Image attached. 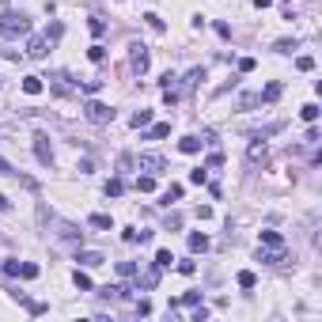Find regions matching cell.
<instances>
[{
    "instance_id": "cb8c5ba5",
    "label": "cell",
    "mask_w": 322,
    "mask_h": 322,
    "mask_svg": "<svg viewBox=\"0 0 322 322\" xmlns=\"http://www.w3.org/2000/svg\"><path fill=\"white\" fill-rule=\"evenodd\" d=\"M190 182H194V186H205V182H209V171H205V167H194V171H190Z\"/></svg>"
},
{
    "instance_id": "f1b7e54d",
    "label": "cell",
    "mask_w": 322,
    "mask_h": 322,
    "mask_svg": "<svg viewBox=\"0 0 322 322\" xmlns=\"http://www.w3.org/2000/svg\"><path fill=\"white\" fill-rule=\"evenodd\" d=\"M273 50H277V53H292V50H296V38H280Z\"/></svg>"
},
{
    "instance_id": "2e32d148",
    "label": "cell",
    "mask_w": 322,
    "mask_h": 322,
    "mask_svg": "<svg viewBox=\"0 0 322 322\" xmlns=\"http://www.w3.org/2000/svg\"><path fill=\"white\" fill-rule=\"evenodd\" d=\"M72 280H76V288H80V292H95V284H91V277H87V273H84V269H76V273H72Z\"/></svg>"
},
{
    "instance_id": "ee69618b",
    "label": "cell",
    "mask_w": 322,
    "mask_h": 322,
    "mask_svg": "<svg viewBox=\"0 0 322 322\" xmlns=\"http://www.w3.org/2000/svg\"><path fill=\"white\" fill-rule=\"evenodd\" d=\"M8 209H12V201H8L4 194H0V212H8Z\"/></svg>"
},
{
    "instance_id": "7c38bea8",
    "label": "cell",
    "mask_w": 322,
    "mask_h": 322,
    "mask_svg": "<svg viewBox=\"0 0 322 322\" xmlns=\"http://www.w3.org/2000/svg\"><path fill=\"white\" fill-rule=\"evenodd\" d=\"M87 224H91V228H99V231H114V220L106 216V212H91V220H87Z\"/></svg>"
},
{
    "instance_id": "ab89813d",
    "label": "cell",
    "mask_w": 322,
    "mask_h": 322,
    "mask_svg": "<svg viewBox=\"0 0 322 322\" xmlns=\"http://www.w3.org/2000/svg\"><path fill=\"white\" fill-rule=\"evenodd\" d=\"M182 303H190V307H197V303H201V292H186V296H182Z\"/></svg>"
},
{
    "instance_id": "603a6c76",
    "label": "cell",
    "mask_w": 322,
    "mask_h": 322,
    "mask_svg": "<svg viewBox=\"0 0 322 322\" xmlns=\"http://www.w3.org/2000/svg\"><path fill=\"white\" fill-rule=\"evenodd\" d=\"M106 197H121V190H125V182H121V178H110V182H106Z\"/></svg>"
},
{
    "instance_id": "5bb4252c",
    "label": "cell",
    "mask_w": 322,
    "mask_h": 322,
    "mask_svg": "<svg viewBox=\"0 0 322 322\" xmlns=\"http://www.w3.org/2000/svg\"><path fill=\"white\" fill-rule=\"evenodd\" d=\"M262 246H269V250H284V239H280L277 231H262Z\"/></svg>"
},
{
    "instance_id": "9a60e30c",
    "label": "cell",
    "mask_w": 322,
    "mask_h": 322,
    "mask_svg": "<svg viewBox=\"0 0 322 322\" xmlns=\"http://www.w3.org/2000/svg\"><path fill=\"white\" fill-rule=\"evenodd\" d=\"M42 87H46L42 76H27V80H23V91H27V95H42Z\"/></svg>"
},
{
    "instance_id": "d4e9b609",
    "label": "cell",
    "mask_w": 322,
    "mask_h": 322,
    "mask_svg": "<svg viewBox=\"0 0 322 322\" xmlns=\"http://www.w3.org/2000/svg\"><path fill=\"white\" fill-rule=\"evenodd\" d=\"M144 23H148V27H152V31H155V34H163V31H167V27H163V19H159V16H155V12H148V16H144Z\"/></svg>"
},
{
    "instance_id": "30bf717a",
    "label": "cell",
    "mask_w": 322,
    "mask_h": 322,
    "mask_svg": "<svg viewBox=\"0 0 322 322\" xmlns=\"http://www.w3.org/2000/svg\"><path fill=\"white\" fill-rule=\"evenodd\" d=\"M201 144H205L201 136H182V140H178V152H186V155H197V152H201Z\"/></svg>"
},
{
    "instance_id": "ac0fdd59",
    "label": "cell",
    "mask_w": 322,
    "mask_h": 322,
    "mask_svg": "<svg viewBox=\"0 0 322 322\" xmlns=\"http://www.w3.org/2000/svg\"><path fill=\"white\" fill-rule=\"evenodd\" d=\"M163 136H171V125H167V121H159V125L148 129V140H163Z\"/></svg>"
},
{
    "instance_id": "7a4b0ae2",
    "label": "cell",
    "mask_w": 322,
    "mask_h": 322,
    "mask_svg": "<svg viewBox=\"0 0 322 322\" xmlns=\"http://www.w3.org/2000/svg\"><path fill=\"white\" fill-rule=\"evenodd\" d=\"M84 118L91 121V125H106V121H114V110L106 102H99V99H87L84 102Z\"/></svg>"
},
{
    "instance_id": "1f68e13d",
    "label": "cell",
    "mask_w": 322,
    "mask_h": 322,
    "mask_svg": "<svg viewBox=\"0 0 322 322\" xmlns=\"http://www.w3.org/2000/svg\"><path fill=\"white\" fill-rule=\"evenodd\" d=\"M178 197H182V186H171L167 194H163V205H171V201H178Z\"/></svg>"
},
{
    "instance_id": "277c9868",
    "label": "cell",
    "mask_w": 322,
    "mask_h": 322,
    "mask_svg": "<svg viewBox=\"0 0 322 322\" xmlns=\"http://www.w3.org/2000/svg\"><path fill=\"white\" fill-rule=\"evenodd\" d=\"M50 50H53V38H50V34H27V57L42 61Z\"/></svg>"
},
{
    "instance_id": "b9f144b4",
    "label": "cell",
    "mask_w": 322,
    "mask_h": 322,
    "mask_svg": "<svg viewBox=\"0 0 322 322\" xmlns=\"http://www.w3.org/2000/svg\"><path fill=\"white\" fill-rule=\"evenodd\" d=\"M0 175H8V178H16V171H12V163L4 159V155H0Z\"/></svg>"
},
{
    "instance_id": "60d3db41",
    "label": "cell",
    "mask_w": 322,
    "mask_h": 322,
    "mask_svg": "<svg viewBox=\"0 0 322 322\" xmlns=\"http://www.w3.org/2000/svg\"><path fill=\"white\" fill-rule=\"evenodd\" d=\"M46 34H50V38H53V42H57V38H61V34H65V27H61V23H50V31H46Z\"/></svg>"
},
{
    "instance_id": "e0dca14e",
    "label": "cell",
    "mask_w": 322,
    "mask_h": 322,
    "mask_svg": "<svg viewBox=\"0 0 322 322\" xmlns=\"http://www.w3.org/2000/svg\"><path fill=\"white\" fill-rule=\"evenodd\" d=\"M258 258L269 262V265H280V262H284V250H258Z\"/></svg>"
},
{
    "instance_id": "e575fe53",
    "label": "cell",
    "mask_w": 322,
    "mask_h": 322,
    "mask_svg": "<svg viewBox=\"0 0 322 322\" xmlns=\"http://www.w3.org/2000/svg\"><path fill=\"white\" fill-rule=\"evenodd\" d=\"M178 84V76H175V72H163V80H159V87H163V91H167V87H175Z\"/></svg>"
},
{
    "instance_id": "4316f807",
    "label": "cell",
    "mask_w": 322,
    "mask_h": 322,
    "mask_svg": "<svg viewBox=\"0 0 322 322\" xmlns=\"http://www.w3.org/2000/svg\"><path fill=\"white\" fill-rule=\"evenodd\" d=\"M171 262H175L171 250H155V265H159V269H171Z\"/></svg>"
},
{
    "instance_id": "f6af8a7d",
    "label": "cell",
    "mask_w": 322,
    "mask_h": 322,
    "mask_svg": "<svg viewBox=\"0 0 322 322\" xmlns=\"http://www.w3.org/2000/svg\"><path fill=\"white\" fill-rule=\"evenodd\" d=\"M269 4H273V0H254V8H269Z\"/></svg>"
},
{
    "instance_id": "5b68a950",
    "label": "cell",
    "mask_w": 322,
    "mask_h": 322,
    "mask_svg": "<svg viewBox=\"0 0 322 322\" xmlns=\"http://www.w3.org/2000/svg\"><path fill=\"white\" fill-rule=\"evenodd\" d=\"M136 167L144 171V175H163V171H167V159H163L159 152H140V159H136Z\"/></svg>"
},
{
    "instance_id": "484cf974",
    "label": "cell",
    "mask_w": 322,
    "mask_h": 322,
    "mask_svg": "<svg viewBox=\"0 0 322 322\" xmlns=\"http://www.w3.org/2000/svg\"><path fill=\"white\" fill-rule=\"evenodd\" d=\"M254 284H258V277H254L250 269H243V273H239V288H254Z\"/></svg>"
},
{
    "instance_id": "6da1fadb",
    "label": "cell",
    "mask_w": 322,
    "mask_h": 322,
    "mask_svg": "<svg viewBox=\"0 0 322 322\" xmlns=\"http://www.w3.org/2000/svg\"><path fill=\"white\" fill-rule=\"evenodd\" d=\"M0 34H4V38H27V34H31V16H23V12H4V16H0Z\"/></svg>"
},
{
    "instance_id": "44dd1931",
    "label": "cell",
    "mask_w": 322,
    "mask_h": 322,
    "mask_svg": "<svg viewBox=\"0 0 322 322\" xmlns=\"http://www.w3.org/2000/svg\"><path fill=\"white\" fill-rule=\"evenodd\" d=\"M136 190H140V194H152L155 190V175H140L136 178Z\"/></svg>"
},
{
    "instance_id": "836d02e7",
    "label": "cell",
    "mask_w": 322,
    "mask_h": 322,
    "mask_svg": "<svg viewBox=\"0 0 322 322\" xmlns=\"http://www.w3.org/2000/svg\"><path fill=\"white\" fill-rule=\"evenodd\" d=\"M87 57H91V61H95V65H99V61H102V57H106V50H102V46H91V50H87Z\"/></svg>"
},
{
    "instance_id": "7bdbcfd3",
    "label": "cell",
    "mask_w": 322,
    "mask_h": 322,
    "mask_svg": "<svg viewBox=\"0 0 322 322\" xmlns=\"http://www.w3.org/2000/svg\"><path fill=\"white\" fill-rule=\"evenodd\" d=\"M209 167H224V152H212L209 155Z\"/></svg>"
},
{
    "instance_id": "3957f363",
    "label": "cell",
    "mask_w": 322,
    "mask_h": 322,
    "mask_svg": "<svg viewBox=\"0 0 322 322\" xmlns=\"http://www.w3.org/2000/svg\"><path fill=\"white\" fill-rule=\"evenodd\" d=\"M148 65H152V53H148V46H144V42H133V46H129V68H133L136 76H144Z\"/></svg>"
},
{
    "instance_id": "8d00e7d4",
    "label": "cell",
    "mask_w": 322,
    "mask_h": 322,
    "mask_svg": "<svg viewBox=\"0 0 322 322\" xmlns=\"http://www.w3.org/2000/svg\"><path fill=\"white\" fill-rule=\"evenodd\" d=\"M0 269H4V273H8V277H16V273H19V262H16V258H8V262H4V265H0Z\"/></svg>"
},
{
    "instance_id": "4fadbf2b",
    "label": "cell",
    "mask_w": 322,
    "mask_h": 322,
    "mask_svg": "<svg viewBox=\"0 0 322 322\" xmlns=\"http://www.w3.org/2000/svg\"><path fill=\"white\" fill-rule=\"evenodd\" d=\"M129 125H133V129H148V125H152V110H136L133 118H129Z\"/></svg>"
},
{
    "instance_id": "8fae6325",
    "label": "cell",
    "mask_w": 322,
    "mask_h": 322,
    "mask_svg": "<svg viewBox=\"0 0 322 322\" xmlns=\"http://www.w3.org/2000/svg\"><path fill=\"white\" fill-rule=\"evenodd\" d=\"M190 250H194V254L209 250V235H205V231H190Z\"/></svg>"
},
{
    "instance_id": "ffe728a7",
    "label": "cell",
    "mask_w": 322,
    "mask_h": 322,
    "mask_svg": "<svg viewBox=\"0 0 322 322\" xmlns=\"http://www.w3.org/2000/svg\"><path fill=\"white\" fill-rule=\"evenodd\" d=\"M258 99H262V102H277L280 99V84H265V91L258 95Z\"/></svg>"
},
{
    "instance_id": "83f0119b",
    "label": "cell",
    "mask_w": 322,
    "mask_h": 322,
    "mask_svg": "<svg viewBox=\"0 0 322 322\" xmlns=\"http://www.w3.org/2000/svg\"><path fill=\"white\" fill-rule=\"evenodd\" d=\"M296 68H299V72H314V57H307V53L296 57Z\"/></svg>"
},
{
    "instance_id": "74e56055",
    "label": "cell",
    "mask_w": 322,
    "mask_h": 322,
    "mask_svg": "<svg viewBox=\"0 0 322 322\" xmlns=\"http://www.w3.org/2000/svg\"><path fill=\"white\" fill-rule=\"evenodd\" d=\"M118 273H121V277H133L136 265H133V262H118Z\"/></svg>"
},
{
    "instance_id": "4dcf8cb0",
    "label": "cell",
    "mask_w": 322,
    "mask_h": 322,
    "mask_svg": "<svg viewBox=\"0 0 322 322\" xmlns=\"http://www.w3.org/2000/svg\"><path fill=\"white\" fill-rule=\"evenodd\" d=\"M178 273H182V277H194V273H197V262H178Z\"/></svg>"
},
{
    "instance_id": "7402d4cb",
    "label": "cell",
    "mask_w": 322,
    "mask_h": 322,
    "mask_svg": "<svg viewBox=\"0 0 322 322\" xmlns=\"http://www.w3.org/2000/svg\"><path fill=\"white\" fill-rule=\"evenodd\" d=\"M299 118H303L307 125H314V121H318V106H314V102H307L303 110H299Z\"/></svg>"
},
{
    "instance_id": "ba28073f",
    "label": "cell",
    "mask_w": 322,
    "mask_h": 322,
    "mask_svg": "<svg viewBox=\"0 0 322 322\" xmlns=\"http://www.w3.org/2000/svg\"><path fill=\"white\" fill-rule=\"evenodd\" d=\"M246 159H250V163L265 159V136H250V148H246Z\"/></svg>"
},
{
    "instance_id": "f35d334b",
    "label": "cell",
    "mask_w": 322,
    "mask_h": 322,
    "mask_svg": "<svg viewBox=\"0 0 322 322\" xmlns=\"http://www.w3.org/2000/svg\"><path fill=\"white\" fill-rule=\"evenodd\" d=\"M254 65H258L254 57H243V61H239V72H254Z\"/></svg>"
},
{
    "instance_id": "d590c367",
    "label": "cell",
    "mask_w": 322,
    "mask_h": 322,
    "mask_svg": "<svg viewBox=\"0 0 322 322\" xmlns=\"http://www.w3.org/2000/svg\"><path fill=\"white\" fill-rule=\"evenodd\" d=\"M121 239H125V243H140V231H136V228H125V231H121Z\"/></svg>"
},
{
    "instance_id": "d6a6232c",
    "label": "cell",
    "mask_w": 322,
    "mask_h": 322,
    "mask_svg": "<svg viewBox=\"0 0 322 322\" xmlns=\"http://www.w3.org/2000/svg\"><path fill=\"white\" fill-rule=\"evenodd\" d=\"M87 27H91V34H95V38H99V34L106 31V19H91V23H87Z\"/></svg>"
},
{
    "instance_id": "8992f818",
    "label": "cell",
    "mask_w": 322,
    "mask_h": 322,
    "mask_svg": "<svg viewBox=\"0 0 322 322\" xmlns=\"http://www.w3.org/2000/svg\"><path fill=\"white\" fill-rule=\"evenodd\" d=\"M34 155H38L42 167L53 163V144H50V136H46V133H34Z\"/></svg>"
},
{
    "instance_id": "f546056e",
    "label": "cell",
    "mask_w": 322,
    "mask_h": 322,
    "mask_svg": "<svg viewBox=\"0 0 322 322\" xmlns=\"http://www.w3.org/2000/svg\"><path fill=\"white\" fill-rule=\"evenodd\" d=\"M201 80H205V68H194V72H190V76H186V87H197V84H201Z\"/></svg>"
},
{
    "instance_id": "9c48e42d",
    "label": "cell",
    "mask_w": 322,
    "mask_h": 322,
    "mask_svg": "<svg viewBox=\"0 0 322 322\" xmlns=\"http://www.w3.org/2000/svg\"><path fill=\"white\" fill-rule=\"evenodd\" d=\"M76 262L84 265V269H95V265H102L106 258H102L99 250H80V254H76Z\"/></svg>"
},
{
    "instance_id": "52a82bcc",
    "label": "cell",
    "mask_w": 322,
    "mask_h": 322,
    "mask_svg": "<svg viewBox=\"0 0 322 322\" xmlns=\"http://www.w3.org/2000/svg\"><path fill=\"white\" fill-rule=\"evenodd\" d=\"M68 72H57V76H50V87H53V95H72L76 91V84H68Z\"/></svg>"
},
{
    "instance_id": "d6986e66",
    "label": "cell",
    "mask_w": 322,
    "mask_h": 322,
    "mask_svg": "<svg viewBox=\"0 0 322 322\" xmlns=\"http://www.w3.org/2000/svg\"><path fill=\"white\" fill-rule=\"evenodd\" d=\"M16 277H23V280H34V277H38V265H34V262H19V273H16Z\"/></svg>"
}]
</instances>
